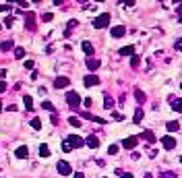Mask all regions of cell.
I'll return each instance as SVG.
<instances>
[{
	"instance_id": "cell-1",
	"label": "cell",
	"mask_w": 182,
	"mask_h": 178,
	"mask_svg": "<svg viewBox=\"0 0 182 178\" xmlns=\"http://www.w3.org/2000/svg\"><path fill=\"white\" fill-rule=\"evenodd\" d=\"M66 104H68L72 110L79 108V106H81V95H79L77 91H66Z\"/></svg>"
},
{
	"instance_id": "cell-2",
	"label": "cell",
	"mask_w": 182,
	"mask_h": 178,
	"mask_svg": "<svg viewBox=\"0 0 182 178\" xmlns=\"http://www.w3.org/2000/svg\"><path fill=\"white\" fill-rule=\"evenodd\" d=\"M56 170H58V174H62V176H68V174H72V168H70V164H68V162H64V159H58Z\"/></svg>"
},
{
	"instance_id": "cell-3",
	"label": "cell",
	"mask_w": 182,
	"mask_h": 178,
	"mask_svg": "<svg viewBox=\"0 0 182 178\" xmlns=\"http://www.w3.org/2000/svg\"><path fill=\"white\" fill-rule=\"evenodd\" d=\"M108 23H110V15L104 13V15H99L97 19L93 21V27H95V29H101V27H108Z\"/></svg>"
},
{
	"instance_id": "cell-4",
	"label": "cell",
	"mask_w": 182,
	"mask_h": 178,
	"mask_svg": "<svg viewBox=\"0 0 182 178\" xmlns=\"http://www.w3.org/2000/svg\"><path fill=\"white\" fill-rule=\"evenodd\" d=\"M25 27L29 29V31H35V15L29 11V13H25Z\"/></svg>"
},
{
	"instance_id": "cell-5",
	"label": "cell",
	"mask_w": 182,
	"mask_h": 178,
	"mask_svg": "<svg viewBox=\"0 0 182 178\" xmlns=\"http://www.w3.org/2000/svg\"><path fill=\"white\" fill-rule=\"evenodd\" d=\"M161 145H163V149L172 151V149L176 147V139H174V137H170V135H168V137H163V139H161Z\"/></svg>"
},
{
	"instance_id": "cell-6",
	"label": "cell",
	"mask_w": 182,
	"mask_h": 178,
	"mask_svg": "<svg viewBox=\"0 0 182 178\" xmlns=\"http://www.w3.org/2000/svg\"><path fill=\"white\" fill-rule=\"evenodd\" d=\"M137 143H139V139L137 137H126L124 141H122V147H124V149H134Z\"/></svg>"
},
{
	"instance_id": "cell-7",
	"label": "cell",
	"mask_w": 182,
	"mask_h": 178,
	"mask_svg": "<svg viewBox=\"0 0 182 178\" xmlns=\"http://www.w3.org/2000/svg\"><path fill=\"white\" fill-rule=\"evenodd\" d=\"M66 141H68V143L72 145V147H83V145H85V139H81L79 135H70V137L66 139Z\"/></svg>"
},
{
	"instance_id": "cell-8",
	"label": "cell",
	"mask_w": 182,
	"mask_h": 178,
	"mask_svg": "<svg viewBox=\"0 0 182 178\" xmlns=\"http://www.w3.org/2000/svg\"><path fill=\"white\" fill-rule=\"evenodd\" d=\"M68 85H70L68 77H58L56 81H54V87H56V89H64V87H68Z\"/></svg>"
},
{
	"instance_id": "cell-9",
	"label": "cell",
	"mask_w": 182,
	"mask_h": 178,
	"mask_svg": "<svg viewBox=\"0 0 182 178\" xmlns=\"http://www.w3.org/2000/svg\"><path fill=\"white\" fill-rule=\"evenodd\" d=\"M110 33H112V37H122V35L126 33V27L124 25H116V27H112Z\"/></svg>"
},
{
	"instance_id": "cell-10",
	"label": "cell",
	"mask_w": 182,
	"mask_h": 178,
	"mask_svg": "<svg viewBox=\"0 0 182 178\" xmlns=\"http://www.w3.org/2000/svg\"><path fill=\"white\" fill-rule=\"evenodd\" d=\"M170 104H172V108L176 110V112H182V100H178V97L170 95Z\"/></svg>"
},
{
	"instance_id": "cell-11",
	"label": "cell",
	"mask_w": 182,
	"mask_h": 178,
	"mask_svg": "<svg viewBox=\"0 0 182 178\" xmlns=\"http://www.w3.org/2000/svg\"><path fill=\"white\" fill-rule=\"evenodd\" d=\"M97 83H99V77L97 75H87V77H85V85H87V87L97 85Z\"/></svg>"
},
{
	"instance_id": "cell-12",
	"label": "cell",
	"mask_w": 182,
	"mask_h": 178,
	"mask_svg": "<svg viewBox=\"0 0 182 178\" xmlns=\"http://www.w3.org/2000/svg\"><path fill=\"white\" fill-rule=\"evenodd\" d=\"M85 145H89V147H93V149H95V147L99 145V139L95 137V135H89V137L85 139Z\"/></svg>"
},
{
	"instance_id": "cell-13",
	"label": "cell",
	"mask_w": 182,
	"mask_h": 178,
	"mask_svg": "<svg viewBox=\"0 0 182 178\" xmlns=\"http://www.w3.org/2000/svg\"><path fill=\"white\" fill-rule=\"evenodd\" d=\"M141 137L145 139V141H147L149 145H153L155 141H157V139H155V135H153V133H151V130H145V133H143V135H141Z\"/></svg>"
},
{
	"instance_id": "cell-14",
	"label": "cell",
	"mask_w": 182,
	"mask_h": 178,
	"mask_svg": "<svg viewBox=\"0 0 182 178\" xmlns=\"http://www.w3.org/2000/svg\"><path fill=\"white\" fill-rule=\"evenodd\" d=\"M85 64H87V69H89V70L99 69V60H97V58H87V62H85Z\"/></svg>"
},
{
	"instance_id": "cell-15",
	"label": "cell",
	"mask_w": 182,
	"mask_h": 178,
	"mask_svg": "<svg viewBox=\"0 0 182 178\" xmlns=\"http://www.w3.org/2000/svg\"><path fill=\"white\" fill-rule=\"evenodd\" d=\"M120 56H134V46H124V48H120Z\"/></svg>"
},
{
	"instance_id": "cell-16",
	"label": "cell",
	"mask_w": 182,
	"mask_h": 178,
	"mask_svg": "<svg viewBox=\"0 0 182 178\" xmlns=\"http://www.w3.org/2000/svg\"><path fill=\"white\" fill-rule=\"evenodd\" d=\"M14 155H17L19 159H25L29 155V149H27V147H19V149L14 151Z\"/></svg>"
},
{
	"instance_id": "cell-17",
	"label": "cell",
	"mask_w": 182,
	"mask_h": 178,
	"mask_svg": "<svg viewBox=\"0 0 182 178\" xmlns=\"http://www.w3.org/2000/svg\"><path fill=\"white\" fill-rule=\"evenodd\" d=\"M13 48H14L13 40H6V41H2V44H0V50H2V52H8V50H13Z\"/></svg>"
},
{
	"instance_id": "cell-18",
	"label": "cell",
	"mask_w": 182,
	"mask_h": 178,
	"mask_svg": "<svg viewBox=\"0 0 182 178\" xmlns=\"http://www.w3.org/2000/svg\"><path fill=\"white\" fill-rule=\"evenodd\" d=\"M39 158H50V149H48V145L46 143L39 145Z\"/></svg>"
},
{
	"instance_id": "cell-19",
	"label": "cell",
	"mask_w": 182,
	"mask_h": 178,
	"mask_svg": "<svg viewBox=\"0 0 182 178\" xmlns=\"http://www.w3.org/2000/svg\"><path fill=\"white\" fill-rule=\"evenodd\" d=\"M166 129H168V130H170V133H176V130L180 129V124L176 122V120H170V122H168V124H166Z\"/></svg>"
},
{
	"instance_id": "cell-20",
	"label": "cell",
	"mask_w": 182,
	"mask_h": 178,
	"mask_svg": "<svg viewBox=\"0 0 182 178\" xmlns=\"http://www.w3.org/2000/svg\"><path fill=\"white\" fill-rule=\"evenodd\" d=\"M23 104H25V110H33V100H31V95H23Z\"/></svg>"
},
{
	"instance_id": "cell-21",
	"label": "cell",
	"mask_w": 182,
	"mask_h": 178,
	"mask_svg": "<svg viewBox=\"0 0 182 178\" xmlns=\"http://www.w3.org/2000/svg\"><path fill=\"white\" fill-rule=\"evenodd\" d=\"M141 120H143V110L137 108V112H134V116H133V122L134 124H141Z\"/></svg>"
},
{
	"instance_id": "cell-22",
	"label": "cell",
	"mask_w": 182,
	"mask_h": 178,
	"mask_svg": "<svg viewBox=\"0 0 182 178\" xmlns=\"http://www.w3.org/2000/svg\"><path fill=\"white\" fill-rule=\"evenodd\" d=\"M104 106H105V110H112V108H114V97L105 95V97H104Z\"/></svg>"
},
{
	"instance_id": "cell-23",
	"label": "cell",
	"mask_w": 182,
	"mask_h": 178,
	"mask_svg": "<svg viewBox=\"0 0 182 178\" xmlns=\"http://www.w3.org/2000/svg\"><path fill=\"white\" fill-rule=\"evenodd\" d=\"M83 52H85L87 56H91V54H93V46H91L89 41H83Z\"/></svg>"
},
{
	"instance_id": "cell-24",
	"label": "cell",
	"mask_w": 182,
	"mask_h": 178,
	"mask_svg": "<svg viewBox=\"0 0 182 178\" xmlns=\"http://www.w3.org/2000/svg\"><path fill=\"white\" fill-rule=\"evenodd\" d=\"M134 97H137V102H139V104H143L145 100H147V95H145L143 91H137V93H134Z\"/></svg>"
},
{
	"instance_id": "cell-25",
	"label": "cell",
	"mask_w": 182,
	"mask_h": 178,
	"mask_svg": "<svg viewBox=\"0 0 182 178\" xmlns=\"http://www.w3.org/2000/svg\"><path fill=\"white\" fill-rule=\"evenodd\" d=\"M139 64H141V58H139V56H133V60H130V66L137 70V69H139Z\"/></svg>"
},
{
	"instance_id": "cell-26",
	"label": "cell",
	"mask_w": 182,
	"mask_h": 178,
	"mask_svg": "<svg viewBox=\"0 0 182 178\" xmlns=\"http://www.w3.org/2000/svg\"><path fill=\"white\" fill-rule=\"evenodd\" d=\"M68 124L77 126V129H79V126H83V124H81V120H79V118H75V116H70V118H68Z\"/></svg>"
},
{
	"instance_id": "cell-27",
	"label": "cell",
	"mask_w": 182,
	"mask_h": 178,
	"mask_svg": "<svg viewBox=\"0 0 182 178\" xmlns=\"http://www.w3.org/2000/svg\"><path fill=\"white\" fill-rule=\"evenodd\" d=\"M31 126H33L35 130H39L42 129V120H39V118H33V120H31Z\"/></svg>"
},
{
	"instance_id": "cell-28",
	"label": "cell",
	"mask_w": 182,
	"mask_h": 178,
	"mask_svg": "<svg viewBox=\"0 0 182 178\" xmlns=\"http://www.w3.org/2000/svg\"><path fill=\"white\" fill-rule=\"evenodd\" d=\"M25 56V48H14V58H23Z\"/></svg>"
},
{
	"instance_id": "cell-29",
	"label": "cell",
	"mask_w": 182,
	"mask_h": 178,
	"mask_svg": "<svg viewBox=\"0 0 182 178\" xmlns=\"http://www.w3.org/2000/svg\"><path fill=\"white\" fill-rule=\"evenodd\" d=\"M42 108H43V110H48V112H52V114H54V106H52V102H43V104H42Z\"/></svg>"
},
{
	"instance_id": "cell-30",
	"label": "cell",
	"mask_w": 182,
	"mask_h": 178,
	"mask_svg": "<svg viewBox=\"0 0 182 178\" xmlns=\"http://www.w3.org/2000/svg\"><path fill=\"white\" fill-rule=\"evenodd\" d=\"M157 178H176V174H174V172H161V174H159V176H157Z\"/></svg>"
},
{
	"instance_id": "cell-31",
	"label": "cell",
	"mask_w": 182,
	"mask_h": 178,
	"mask_svg": "<svg viewBox=\"0 0 182 178\" xmlns=\"http://www.w3.org/2000/svg\"><path fill=\"white\" fill-rule=\"evenodd\" d=\"M52 19H54V15H52V13H46V15H42V21H43V23H50Z\"/></svg>"
},
{
	"instance_id": "cell-32",
	"label": "cell",
	"mask_w": 182,
	"mask_h": 178,
	"mask_svg": "<svg viewBox=\"0 0 182 178\" xmlns=\"http://www.w3.org/2000/svg\"><path fill=\"white\" fill-rule=\"evenodd\" d=\"M108 153H110V155H116V153H118V145H110V147H108Z\"/></svg>"
},
{
	"instance_id": "cell-33",
	"label": "cell",
	"mask_w": 182,
	"mask_h": 178,
	"mask_svg": "<svg viewBox=\"0 0 182 178\" xmlns=\"http://www.w3.org/2000/svg\"><path fill=\"white\" fill-rule=\"evenodd\" d=\"M70 149H72V145H70L68 141H64V143H62V151H66V153H68Z\"/></svg>"
},
{
	"instance_id": "cell-34",
	"label": "cell",
	"mask_w": 182,
	"mask_h": 178,
	"mask_svg": "<svg viewBox=\"0 0 182 178\" xmlns=\"http://www.w3.org/2000/svg\"><path fill=\"white\" fill-rule=\"evenodd\" d=\"M112 118H114V120H118V122H122V120H124V116H122V114H118V112H114Z\"/></svg>"
},
{
	"instance_id": "cell-35",
	"label": "cell",
	"mask_w": 182,
	"mask_h": 178,
	"mask_svg": "<svg viewBox=\"0 0 182 178\" xmlns=\"http://www.w3.org/2000/svg\"><path fill=\"white\" fill-rule=\"evenodd\" d=\"M10 4H0V13H6V11H10Z\"/></svg>"
},
{
	"instance_id": "cell-36",
	"label": "cell",
	"mask_w": 182,
	"mask_h": 178,
	"mask_svg": "<svg viewBox=\"0 0 182 178\" xmlns=\"http://www.w3.org/2000/svg\"><path fill=\"white\" fill-rule=\"evenodd\" d=\"M4 91H6V83H4V81H0V95H2Z\"/></svg>"
},
{
	"instance_id": "cell-37",
	"label": "cell",
	"mask_w": 182,
	"mask_h": 178,
	"mask_svg": "<svg viewBox=\"0 0 182 178\" xmlns=\"http://www.w3.org/2000/svg\"><path fill=\"white\" fill-rule=\"evenodd\" d=\"M13 17H6V21H4V25H6V27H10V25H13Z\"/></svg>"
},
{
	"instance_id": "cell-38",
	"label": "cell",
	"mask_w": 182,
	"mask_h": 178,
	"mask_svg": "<svg viewBox=\"0 0 182 178\" xmlns=\"http://www.w3.org/2000/svg\"><path fill=\"white\" fill-rule=\"evenodd\" d=\"M25 69H33V60H25Z\"/></svg>"
},
{
	"instance_id": "cell-39",
	"label": "cell",
	"mask_w": 182,
	"mask_h": 178,
	"mask_svg": "<svg viewBox=\"0 0 182 178\" xmlns=\"http://www.w3.org/2000/svg\"><path fill=\"white\" fill-rule=\"evenodd\" d=\"M85 106H87V108H91V106H93V100H91V97H87V100H85Z\"/></svg>"
},
{
	"instance_id": "cell-40",
	"label": "cell",
	"mask_w": 182,
	"mask_h": 178,
	"mask_svg": "<svg viewBox=\"0 0 182 178\" xmlns=\"http://www.w3.org/2000/svg\"><path fill=\"white\" fill-rule=\"evenodd\" d=\"M120 178H134L133 174H128V172H122V174H120Z\"/></svg>"
},
{
	"instance_id": "cell-41",
	"label": "cell",
	"mask_w": 182,
	"mask_h": 178,
	"mask_svg": "<svg viewBox=\"0 0 182 178\" xmlns=\"http://www.w3.org/2000/svg\"><path fill=\"white\" fill-rule=\"evenodd\" d=\"M75 178H85V176H83V172H75Z\"/></svg>"
},
{
	"instance_id": "cell-42",
	"label": "cell",
	"mask_w": 182,
	"mask_h": 178,
	"mask_svg": "<svg viewBox=\"0 0 182 178\" xmlns=\"http://www.w3.org/2000/svg\"><path fill=\"white\" fill-rule=\"evenodd\" d=\"M176 48H178V50H182V40L178 41V44H176Z\"/></svg>"
},
{
	"instance_id": "cell-43",
	"label": "cell",
	"mask_w": 182,
	"mask_h": 178,
	"mask_svg": "<svg viewBox=\"0 0 182 178\" xmlns=\"http://www.w3.org/2000/svg\"><path fill=\"white\" fill-rule=\"evenodd\" d=\"M176 13H182V4H180V6H178V8H176Z\"/></svg>"
},
{
	"instance_id": "cell-44",
	"label": "cell",
	"mask_w": 182,
	"mask_h": 178,
	"mask_svg": "<svg viewBox=\"0 0 182 178\" xmlns=\"http://www.w3.org/2000/svg\"><path fill=\"white\" fill-rule=\"evenodd\" d=\"M143 178H153V176H151V174H145V176H143Z\"/></svg>"
},
{
	"instance_id": "cell-45",
	"label": "cell",
	"mask_w": 182,
	"mask_h": 178,
	"mask_svg": "<svg viewBox=\"0 0 182 178\" xmlns=\"http://www.w3.org/2000/svg\"><path fill=\"white\" fill-rule=\"evenodd\" d=\"M178 21H180V23H182V17H180V19H178Z\"/></svg>"
},
{
	"instance_id": "cell-46",
	"label": "cell",
	"mask_w": 182,
	"mask_h": 178,
	"mask_svg": "<svg viewBox=\"0 0 182 178\" xmlns=\"http://www.w3.org/2000/svg\"><path fill=\"white\" fill-rule=\"evenodd\" d=\"M0 29H2V23H0Z\"/></svg>"
},
{
	"instance_id": "cell-47",
	"label": "cell",
	"mask_w": 182,
	"mask_h": 178,
	"mask_svg": "<svg viewBox=\"0 0 182 178\" xmlns=\"http://www.w3.org/2000/svg\"><path fill=\"white\" fill-rule=\"evenodd\" d=\"M0 110H2V104H0Z\"/></svg>"
},
{
	"instance_id": "cell-48",
	"label": "cell",
	"mask_w": 182,
	"mask_h": 178,
	"mask_svg": "<svg viewBox=\"0 0 182 178\" xmlns=\"http://www.w3.org/2000/svg\"><path fill=\"white\" fill-rule=\"evenodd\" d=\"M180 89H182V83H180Z\"/></svg>"
},
{
	"instance_id": "cell-49",
	"label": "cell",
	"mask_w": 182,
	"mask_h": 178,
	"mask_svg": "<svg viewBox=\"0 0 182 178\" xmlns=\"http://www.w3.org/2000/svg\"><path fill=\"white\" fill-rule=\"evenodd\" d=\"M180 162H182V155H180Z\"/></svg>"
}]
</instances>
